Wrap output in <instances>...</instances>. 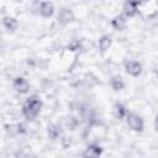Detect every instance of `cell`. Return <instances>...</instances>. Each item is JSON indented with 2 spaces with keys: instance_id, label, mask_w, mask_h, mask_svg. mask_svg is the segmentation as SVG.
I'll return each instance as SVG.
<instances>
[{
  "instance_id": "5b68a950",
  "label": "cell",
  "mask_w": 158,
  "mask_h": 158,
  "mask_svg": "<svg viewBox=\"0 0 158 158\" xmlns=\"http://www.w3.org/2000/svg\"><path fill=\"white\" fill-rule=\"evenodd\" d=\"M74 20V14L69 9H62L58 14V22L62 25H67Z\"/></svg>"
},
{
  "instance_id": "8992f818",
  "label": "cell",
  "mask_w": 158,
  "mask_h": 158,
  "mask_svg": "<svg viewBox=\"0 0 158 158\" xmlns=\"http://www.w3.org/2000/svg\"><path fill=\"white\" fill-rule=\"evenodd\" d=\"M14 89L17 91V93H20V94H25V93H27L28 91V83L26 81V79H23V78H21V77H17L15 80H14Z\"/></svg>"
},
{
  "instance_id": "30bf717a",
  "label": "cell",
  "mask_w": 158,
  "mask_h": 158,
  "mask_svg": "<svg viewBox=\"0 0 158 158\" xmlns=\"http://www.w3.org/2000/svg\"><path fill=\"white\" fill-rule=\"evenodd\" d=\"M112 112H114V116L116 117V118H118V120H121V118H123L125 116H126V107L121 104V102H116L115 105H114V110H112Z\"/></svg>"
},
{
  "instance_id": "277c9868",
  "label": "cell",
  "mask_w": 158,
  "mask_h": 158,
  "mask_svg": "<svg viewBox=\"0 0 158 158\" xmlns=\"http://www.w3.org/2000/svg\"><path fill=\"white\" fill-rule=\"evenodd\" d=\"M125 68H126V72L133 77H137L141 74L142 72V65L138 63V62H135V60H130V62H126L125 64Z\"/></svg>"
},
{
  "instance_id": "5bb4252c",
  "label": "cell",
  "mask_w": 158,
  "mask_h": 158,
  "mask_svg": "<svg viewBox=\"0 0 158 158\" xmlns=\"http://www.w3.org/2000/svg\"><path fill=\"white\" fill-rule=\"evenodd\" d=\"M47 132H48L49 138L56 139V138H58V137H59V135H60V127H59V126H57V125H49V126H48Z\"/></svg>"
},
{
  "instance_id": "52a82bcc",
  "label": "cell",
  "mask_w": 158,
  "mask_h": 158,
  "mask_svg": "<svg viewBox=\"0 0 158 158\" xmlns=\"http://www.w3.org/2000/svg\"><path fill=\"white\" fill-rule=\"evenodd\" d=\"M138 5H139V2H137V1H126L123 4V12H125V15L128 16V17L135 16L136 12L138 11Z\"/></svg>"
},
{
  "instance_id": "ba28073f",
  "label": "cell",
  "mask_w": 158,
  "mask_h": 158,
  "mask_svg": "<svg viewBox=\"0 0 158 158\" xmlns=\"http://www.w3.org/2000/svg\"><path fill=\"white\" fill-rule=\"evenodd\" d=\"M53 11H54V7H53V4L52 2H48V1L41 2V10H40V12H41V15L43 17H51L53 15Z\"/></svg>"
},
{
  "instance_id": "3957f363",
  "label": "cell",
  "mask_w": 158,
  "mask_h": 158,
  "mask_svg": "<svg viewBox=\"0 0 158 158\" xmlns=\"http://www.w3.org/2000/svg\"><path fill=\"white\" fill-rule=\"evenodd\" d=\"M102 153V148L98 144H90L84 152V158H99Z\"/></svg>"
},
{
  "instance_id": "7c38bea8",
  "label": "cell",
  "mask_w": 158,
  "mask_h": 158,
  "mask_svg": "<svg viewBox=\"0 0 158 158\" xmlns=\"http://www.w3.org/2000/svg\"><path fill=\"white\" fill-rule=\"evenodd\" d=\"M110 84H111L112 89H114V90H116V91L122 90V88H123V80H122V78H121V77H118V75L112 77V78H111V80H110Z\"/></svg>"
},
{
  "instance_id": "7a4b0ae2",
  "label": "cell",
  "mask_w": 158,
  "mask_h": 158,
  "mask_svg": "<svg viewBox=\"0 0 158 158\" xmlns=\"http://www.w3.org/2000/svg\"><path fill=\"white\" fill-rule=\"evenodd\" d=\"M127 123H128L130 128H132L133 131L141 132L143 130V121L136 114H128V116H127Z\"/></svg>"
},
{
  "instance_id": "e0dca14e",
  "label": "cell",
  "mask_w": 158,
  "mask_h": 158,
  "mask_svg": "<svg viewBox=\"0 0 158 158\" xmlns=\"http://www.w3.org/2000/svg\"><path fill=\"white\" fill-rule=\"evenodd\" d=\"M154 127H156V131L158 132V115L156 116V121H154Z\"/></svg>"
},
{
  "instance_id": "8fae6325",
  "label": "cell",
  "mask_w": 158,
  "mask_h": 158,
  "mask_svg": "<svg viewBox=\"0 0 158 158\" xmlns=\"http://www.w3.org/2000/svg\"><path fill=\"white\" fill-rule=\"evenodd\" d=\"M2 23H4L5 28H6L7 31H11V32H14V31L16 30V27H17V21H16L14 17H10V16L4 17Z\"/></svg>"
},
{
  "instance_id": "9a60e30c",
  "label": "cell",
  "mask_w": 158,
  "mask_h": 158,
  "mask_svg": "<svg viewBox=\"0 0 158 158\" xmlns=\"http://www.w3.org/2000/svg\"><path fill=\"white\" fill-rule=\"evenodd\" d=\"M17 132L19 133H26V125L23 122H21V123L17 125Z\"/></svg>"
},
{
  "instance_id": "9c48e42d",
  "label": "cell",
  "mask_w": 158,
  "mask_h": 158,
  "mask_svg": "<svg viewBox=\"0 0 158 158\" xmlns=\"http://www.w3.org/2000/svg\"><path fill=\"white\" fill-rule=\"evenodd\" d=\"M111 23H112L114 28H116L117 31H122L126 27V19H125L123 15H117V16L114 17Z\"/></svg>"
},
{
  "instance_id": "2e32d148",
  "label": "cell",
  "mask_w": 158,
  "mask_h": 158,
  "mask_svg": "<svg viewBox=\"0 0 158 158\" xmlns=\"http://www.w3.org/2000/svg\"><path fill=\"white\" fill-rule=\"evenodd\" d=\"M15 158H28V156L26 153H23V152H17Z\"/></svg>"
},
{
  "instance_id": "4fadbf2b",
  "label": "cell",
  "mask_w": 158,
  "mask_h": 158,
  "mask_svg": "<svg viewBox=\"0 0 158 158\" xmlns=\"http://www.w3.org/2000/svg\"><path fill=\"white\" fill-rule=\"evenodd\" d=\"M110 46H111V37L110 36H102L99 41V47H100L101 52H106Z\"/></svg>"
},
{
  "instance_id": "6da1fadb",
  "label": "cell",
  "mask_w": 158,
  "mask_h": 158,
  "mask_svg": "<svg viewBox=\"0 0 158 158\" xmlns=\"http://www.w3.org/2000/svg\"><path fill=\"white\" fill-rule=\"evenodd\" d=\"M42 107V101L40 100V98L37 95H32L30 96L26 102L22 106V114L27 120H33L41 111Z\"/></svg>"
}]
</instances>
